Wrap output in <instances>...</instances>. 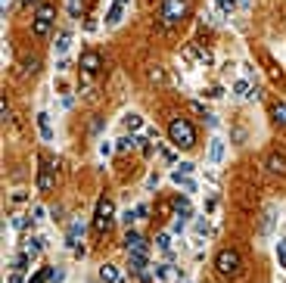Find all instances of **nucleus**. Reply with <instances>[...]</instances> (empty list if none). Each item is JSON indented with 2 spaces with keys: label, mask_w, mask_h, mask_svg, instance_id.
Wrapping results in <instances>:
<instances>
[{
  "label": "nucleus",
  "mask_w": 286,
  "mask_h": 283,
  "mask_svg": "<svg viewBox=\"0 0 286 283\" xmlns=\"http://www.w3.org/2000/svg\"><path fill=\"white\" fill-rule=\"evenodd\" d=\"M168 137H171V143H174L177 149H193L196 146V131H193V125L187 119H171Z\"/></svg>",
  "instance_id": "f257e3e1"
},
{
  "label": "nucleus",
  "mask_w": 286,
  "mask_h": 283,
  "mask_svg": "<svg viewBox=\"0 0 286 283\" xmlns=\"http://www.w3.org/2000/svg\"><path fill=\"white\" fill-rule=\"evenodd\" d=\"M190 13L187 0H162V6H159V19H162V25H177V22H184Z\"/></svg>",
  "instance_id": "f03ea898"
},
{
  "label": "nucleus",
  "mask_w": 286,
  "mask_h": 283,
  "mask_svg": "<svg viewBox=\"0 0 286 283\" xmlns=\"http://www.w3.org/2000/svg\"><path fill=\"white\" fill-rule=\"evenodd\" d=\"M215 268H218L221 277H236L239 271H243V258H239L236 249H221L215 255Z\"/></svg>",
  "instance_id": "7ed1b4c3"
},
{
  "label": "nucleus",
  "mask_w": 286,
  "mask_h": 283,
  "mask_svg": "<svg viewBox=\"0 0 286 283\" xmlns=\"http://www.w3.org/2000/svg\"><path fill=\"white\" fill-rule=\"evenodd\" d=\"M112 218H115V203L109 196H103L97 203V218H94V230L97 233H106L112 227Z\"/></svg>",
  "instance_id": "20e7f679"
},
{
  "label": "nucleus",
  "mask_w": 286,
  "mask_h": 283,
  "mask_svg": "<svg viewBox=\"0 0 286 283\" xmlns=\"http://www.w3.org/2000/svg\"><path fill=\"white\" fill-rule=\"evenodd\" d=\"M78 66H81L87 75H94V72H100V66H103V56H100L97 50H84V53H81V60H78Z\"/></svg>",
  "instance_id": "39448f33"
},
{
  "label": "nucleus",
  "mask_w": 286,
  "mask_h": 283,
  "mask_svg": "<svg viewBox=\"0 0 286 283\" xmlns=\"http://www.w3.org/2000/svg\"><path fill=\"white\" fill-rule=\"evenodd\" d=\"M121 243H124V249H128V252H146V249H150V243H146L143 233H137V230H128Z\"/></svg>",
  "instance_id": "423d86ee"
},
{
  "label": "nucleus",
  "mask_w": 286,
  "mask_h": 283,
  "mask_svg": "<svg viewBox=\"0 0 286 283\" xmlns=\"http://www.w3.org/2000/svg\"><path fill=\"white\" fill-rule=\"evenodd\" d=\"M153 271H156V277L162 280V283H180V280H184L180 268H174V265H156Z\"/></svg>",
  "instance_id": "0eeeda50"
},
{
  "label": "nucleus",
  "mask_w": 286,
  "mask_h": 283,
  "mask_svg": "<svg viewBox=\"0 0 286 283\" xmlns=\"http://www.w3.org/2000/svg\"><path fill=\"white\" fill-rule=\"evenodd\" d=\"M84 233V221L81 218H75L72 224H68V233H65V246L68 249H78V237Z\"/></svg>",
  "instance_id": "6e6552de"
},
{
  "label": "nucleus",
  "mask_w": 286,
  "mask_h": 283,
  "mask_svg": "<svg viewBox=\"0 0 286 283\" xmlns=\"http://www.w3.org/2000/svg\"><path fill=\"white\" fill-rule=\"evenodd\" d=\"M131 0H112V6H109V13H106V25H118L121 22V13L128 9Z\"/></svg>",
  "instance_id": "1a4fd4ad"
},
{
  "label": "nucleus",
  "mask_w": 286,
  "mask_h": 283,
  "mask_svg": "<svg viewBox=\"0 0 286 283\" xmlns=\"http://www.w3.org/2000/svg\"><path fill=\"white\" fill-rule=\"evenodd\" d=\"M53 184H56L53 168H50V165H44L41 174H38V190H41V193H50V190H53Z\"/></svg>",
  "instance_id": "9d476101"
},
{
  "label": "nucleus",
  "mask_w": 286,
  "mask_h": 283,
  "mask_svg": "<svg viewBox=\"0 0 286 283\" xmlns=\"http://www.w3.org/2000/svg\"><path fill=\"white\" fill-rule=\"evenodd\" d=\"M128 265L134 274H140V271L150 268V262H146V252H128Z\"/></svg>",
  "instance_id": "9b49d317"
},
{
  "label": "nucleus",
  "mask_w": 286,
  "mask_h": 283,
  "mask_svg": "<svg viewBox=\"0 0 286 283\" xmlns=\"http://www.w3.org/2000/svg\"><path fill=\"white\" fill-rule=\"evenodd\" d=\"M221 156H224V140H221V137H212V140H209V162L218 165Z\"/></svg>",
  "instance_id": "f8f14e48"
},
{
  "label": "nucleus",
  "mask_w": 286,
  "mask_h": 283,
  "mask_svg": "<svg viewBox=\"0 0 286 283\" xmlns=\"http://www.w3.org/2000/svg\"><path fill=\"white\" fill-rule=\"evenodd\" d=\"M268 171L283 174V171H286V156H280V152H271V156H268Z\"/></svg>",
  "instance_id": "ddd939ff"
},
{
  "label": "nucleus",
  "mask_w": 286,
  "mask_h": 283,
  "mask_svg": "<svg viewBox=\"0 0 286 283\" xmlns=\"http://www.w3.org/2000/svg\"><path fill=\"white\" fill-rule=\"evenodd\" d=\"M100 280H106V283H118L121 274H118V268H115V265H100Z\"/></svg>",
  "instance_id": "4468645a"
},
{
  "label": "nucleus",
  "mask_w": 286,
  "mask_h": 283,
  "mask_svg": "<svg viewBox=\"0 0 286 283\" xmlns=\"http://www.w3.org/2000/svg\"><path fill=\"white\" fill-rule=\"evenodd\" d=\"M140 143H143L140 137H134V134H124V137L118 140V143H115V149H118V152H128V149H134V146H140Z\"/></svg>",
  "instance_id": "2eb2a0df"
},
{
  "label": "nucleus",
  "mask_w": 286,
  "mask_h": 283,
  "mask_svg": "<svg viewBox=\"0 0 286 283\" xmlns=\"http://www.w3.org/2000/svg\"><path fill=\"white\" fill-rule=\"evenodd\" d=\"M50 25H53V22H47V19H38V16H34V25H31L34 38H47V34H50Z\"/></svg>",
  "instance_id": "dca6fc26"
},
{
  "label": "nucleus",
  "mask_w": 286,
  "mask_h": 283,
  "mask_svg": "<svg viewBox=\"0 0 286 283\" xmlns=\"http://www.w3.org/2000/svg\"><path fill=\"white\" fill-rule=\"evenodd\" d=\"M38 128H41V137H44V140H53V128H50V115H47V112L38 115Z\"/></svg>",
  "instance_id": "f3484780"
},
{
  "label": "nucleus",
  "mask_w": 286,
  "mask_h": 283,
  "mask_svg": "<svg viewBox=\"0 0 286 283\" xmlns=\"http://www.w3.org/2000/svg\"><path fill=\"white\" fill-rule=\"evenodd\" d=\"M44 246H47V240H44V237H31V240H25V252L34 258V255L44 249Z\"/></svg>",
  "instance_id": "a211bd4d"
},
{
  "label": "nucleus",
  "mask_w": 286,
  "mask_h": 283,
  "mask_svg": "<svg viewBox=\"0 0 286 283\" xmlns=\"http://www.w3.org/2000/svg\"><path fill=\"white\" fill-rule=\"evenodd\" d=\"M124 128H128L131 134H134V131H140V128H143V119H140L137 112H128V115H124Z\"/></svg>",
  "instance_id": "6ab92c4d"
},
{
  "label": "nucleus",
  "mask_w": 286,
  "mask_h": 283,
  "mask_svg": "<svg viewBox=\"0 0 286 283\" xmlns=\"http://www.w3.org/2000/svg\"><path fill=\"white\" fill-rule=\"evenodd\" d=\"M171 181H174L177 187H184L187 193H193V190H196V184H193V181L187 178V174H180V171H174V174H171Z\"/></svg>",
  "instance_id": "aec40b11"
},
{
  "label": "nucleus",
  "mask_w": 286,
  "mask_h": 283,
  "mask_svg": "<svg viewBox=\"0 0 286 283\" xmlns=\"http://www.w3.org/2000/svg\"><path fill=\"white\" fill-rule=\"evenodd\" d=\"M174 209H177L180 218H190V199H187V196H177V199H174Z\"/></svg>",
  "instance_id": "412c9836"
},
{
  "label": "nucleus",
  "mask_w": 286,
  "mask_h": 283,
  "mask_svg": "<svg viewBox=\"0 0 286 283\" xmlns=\"http://www.w3.org/2000/svg\"><path fill=\"white\" fill-rule=\"evenodd\" d=\"M53 16H56V6H50V3H38V19L53 22Z\"/></svg>",
  "instance_id": "4be33fe9"
},
{
  "label": "nucleus",
  "mask_w": 286,
  "mask_h": 283,
  "mask_svg": "<svg viewBox=\"0 0 286 283\" xmlns=\"http://www.w3.org/2000/svg\"><path fill=\"white\" fill-rule=\"evenodd\" d=\"M68 44H72V34H68V31H59V38H56V53H65Z\"/></svg>",
  "instance_id": "5701e85b"
},
{
  "label": "nucleus",
  "mask_w": 286,
  "mask_h": 283,
  "mask_svg": "<svg viewBox=\"0 0 286 283\" xmlns=\"http://www.w3.org/2000/svg\"><path fill=\"white\" fill-rule=\"evenodd\" d=\"M28 262H31V255H28V252H19V255L13 258V268H16V271H25Z\"/></svg>",
  "instance_id": "b1692460"
},
{
  "label": "nucleus",
  "mask_w": 286,
  "mask_h": 283,
  "mask_svg": "<svg viewBox=\"0 0 286 283\" xmlns=\"http://www.w3.org/2000/svg\"><path fill=\"white\" fill-rule=\"evenodd\" d=\"M274 122H277V125H286V103H277V106H274Z\"/></svg>",
  "instance_id": "393cba45"
},
{
  "label": "nucleus",
  "mask_w": 286,
  "mask_h": 283,
  "mask_svg": "<svg viewBox=\"0 0 286 283\" xmlns=\"http://www.w3.org/2000/svg\"><path fill=\"white\" fill-rule=\"evenodd\" d=\"M193 230H196V237H205V233H209V218H196Z\"/></svg>",
  "instance_id": "a878e982"
},
{
  "label": "nucleus",
  "mask_w": 286,
  "mask_h": 283,
  "mask_svg": "<svg viewBox=\"0 0 286 283\" xmlns=\"http://www.w3.org/2000/svg\"><path fill=\"white\" fill-rule=\"evenodd\" d=\"M22 66H25V72H38V56H25V60H22Z\"/></svg>",
  "instance_id": "bb28decb"
},
{
  "label": "nucleus",
  "mask_w": 286,
  "mask_h": 283,
  "mask_svg": "<svg viewBox=\"0 0 286 283\" xmlns=\"http://www.w3.org/2000/svg\"><path fill=\"white\" fill-rule=\"evenodd\" d=\"M233 93H236V97H249V81H236Z\"/></svg>",
  "instance_id": "cd10ccee"
},
{
  "label": "nucleus",
  "mask_w": 286,
  "mask_h": 283,
  "mask_svg": "<svg viewBox=\"0 0 286 283\" xmlns=\"http://www.w3.org/2000/svg\"><path fill=\"white\" fill-rule=\"evenodd\" d=\"M187 106H190V112H196V115H202V119H209V112H205V106H202V103H196V100H190Z\"/></svg>",
  "instance_id": "c85d7f7f"
},
{
  "label": "nucleus",
  "mask_w": 286,
  "mask_h": 283,
  "mask_svg": "<svg viewBox=\"0 0 286 283\" xmlns=\"http://www.w3.org/2000/svg\"><path fill=\"white\" fill-rule=\"evenodd\" d=\"M156 246H159V249H171V237H168V233H159V237H156Z\"/></svg>",
  "instance_id": "c756f323"
},
{
  "label": "nucleus",
  "mask_w": 286,
  "mask_h": 283,
  "mask_svg": "<svg viewBox=\"0 0 286 283\" xmlns=\"http://www.w3.org/2000/svg\"><path fill=\"white\" fill-rule=\"evenodd\" d=\"M184 227H187V218H174V224H171V230H174V233H184Z\"/></svg>",
  "instance_id": "7c9ffc66"
},
{
  "label": "nucleus",
  "mask_w": 286,
  "mask_h": 283,
  "mask_svg": "<svg viewBox=\"0 0 286 283\" xmlns=\"http://www.w3.org/2000/svg\"><path fill=\"white\" fill-rule=\"evenodd\" d=\"M68 13H72L75 19L81 16V0H68Z\"/></svg>",
  "instance_id": "2f4dec72"
},
{
  "label": "nucleus",
  "mask_w": 286,
  "mask_h": 283,
  "mask_svg": "<svg viewBox=\"0 0 286 283\" xmlns=\"http://www.w3.org/2000/svg\"><path fill=\"white\" fill-rule=\"evenodd\" d=\"M150 78L156 81V84H165V72H162V69H159V66H156L153 72H150Z\"/></svg>",
  "instance_id": "473e14b6"
},
{
  "label": "nucleus",
  "mask_w": 286,
  "mask_h": 283,
  "mask_svg": "<svg viewBox=\"0 0 286 283\" xmlns=\"http://www.w3.org/2000/svg\"><path fill=\"white\" fill-rule=\"evenodd\" d=\"M277 258H280V265L286 268V240H280V243H277Z\"/></svg>",
  "instance_id": "72a5a7b5"
},
{
  "label": "nucleus",
  "mask_w": 286,
  "mask_h": 283,
  "mask_svg": "<svg viewBox=\"0 0 286 283\" xmlns=\"http://www.w3.org/2000/svg\"><path fill=\"white\" fill-rule=\"evenodd\" d=\"M13 227H16V230H25V227H28V218H25V215H16V218H13Z\"/></svg>",
  "instance_id": "f704fd0d"
},
{
  "label": "nucleus",
  "mask_w": 286,
  "mask_h": 283,
  "mask_svg": "<svg viewBox=\"0 0 286 283\" xmlns=\"http://www.w3.org/2000/svg\"><path fill=\"white\" fill-rule=\"evenodd\" d=\"M218 6H221V13H233L236 0H218Z\"/></svg>",
  "instance_id": "c9c22d12"
},
{
  "label": "nucleus",
  "mask_w": 286,
  "mask_h": 283,
  "mask_svg": "<svg viewBox=\"0 0 286 283\" xmlns=\"http://www.w3.org/2000/svg\"><path fill=\"white\" fill-rule=\"evenodd\" d=\"M177 171H180V174H190V171H193V162H180Z\"/></svg>",
  "instance_id": "e433bc0d"
},
{
  "label": "nucleus",
  "mask_w": 286,
  "mask_h": 283,
  "mask_svg": "<svg viewBox=\"0 0 286 283\" xmlns=\"http://www.w3.org/2000/svg\"><path fill=\"white\" fill-rule=\"evenodd\" d=\"M31 215H34L31 224H34V221H41V218H44V209H41V206H34V209H31Z\"/></svg>",
  "instance_id": "4c0bfd02"
},
{
  "label": "nucleus",
  "mask_w": 286,
  "mask_h": 283,
  "mask_svg": "<svg viewBox=\"0 0 286 283\" xmlns=\"http://www.w3.org/2000/svg\"><path fill=\"white\" fill-rule=\"evenodd\" d=\"M146 187H150V190H156V187H159V174H156V171L150 174V181H146Z\"/></svg>",
  "instance_id": "58836bf2"
},
{
  "label": "nucleus",
  "mask_w": 286,
  "mask_h": 283,
  "mask_svg": "<svg viewBox=\"0 0 286 283\" xmlns=\"http://www.w3.org/2000/svg\"><path fill=\"white\" fill-rule=\"evenodd\" d=\"M134 212H137V218H146V215H150V206H137Z\"/></svg>",
  "instance_id": "ea45409f"
},
{
  "label": "nucleus",
  "mask_w": 286,
  "mask_h": 283,
  "mask_svg": "<svg viewBox=\"0 0 286 283\" xmlns=\"http://www.w3.org/2000/svg\"><path fill=\"white\" fill-rule=\"evenodd\" d=\"M221 93H224L221 87H209V90H205V97H212V100H215V97H221Z\"/></svg>",
  "instance_id": "a19ab883"
},
{
  "label": "nucleus",
  "mask_w": 286,
  "mask_h": 283,
  "mask_svg": "<svg viewBox=\"0 0 286 283\" xmlns=\"http://www.w3.org/2000/svg\"><path fill=\"white\" fill-rule=\"evenodd\" d=\"M134 218H137V212H131V209H128V212H124V215H121V221H124V224H131Z\"/></svg>",
  "instance_id": "79ce46f5"
},
{
  "label": "nucleus",
  "mask_w": 286,
  "mask_h": 283,
  "mask_svg": "<svg viewBox=\"0 0 286 283\" xmlns=\"http://www.w3.org/2000/svg\"><path fill=\"white\" fill-rule=\"evenodd\" d=\"M162 159H165V162H174V152H171L168 146H162Z\"/></svg>",
  "instance_id": "37998d69"
},
{
  "label": "nucleus",
  "mask_w": 286,
  "mask_h": 283,
  "mask_svg": "<svg viewBox=\"0 0 286 283\" xmlns=\"http://www.w3.org/2000/svg\"><path fill=\"white\" fill-rule=\"evenodd\" d=\"M112 149H115L112 143H103V146H100V152H103V156H112Z\"/></svg>",
  "instance_id": "c03bdc74"
},
{
  "label": "nucleus",
  "mask_w": 286,
  "mask_h": 283,
  "mask_svg": "<svg viewBox=\"0 0 286 283\" xmlns=\"http://www.w3.org/2000/svg\"><path fill=\"white\" fill-rule=\"evenodd\" d=\"M9 283H22V271H13V277H9Z\"/></svg>",
  "instance_id": "a18cd8bd"
},
{
  "label": "nucleus",
  "mask_w": 286,
  "mask_h": 283,
  "mask_svg": "<svg viewBox=\"0 0 286 283\" xmlns=\"http://www.w3.org/2000/svg\"><path fill=\"white\" fill-rule=\"evenodd\" d=\"M31 3H41V0H19V6H31Z\"/></svg>",
  "instance_id": "49530a36"
},
{
  "label": "nucleus",
  "mask_w": 286,
  "mask_h": 283,
  "mask_svg": "<svg viewBox=\"0 0 286 283\" xmlns=\"http://www.w3.org/2000/svg\"><path fill=\"white\" fill-rule=\"evenodd\" d=\"M239 6H246V9H249V6H252V0H239Z\"/></svg>",
  "instance_id": "de8ad7c7"
},
{
  "label": "nucleus",
  "mask_w": 286,
  "mask_h": 283,
  "mask_svg": "<svg viewBox=\"0 0 286 283\" xmlns=\"http://www.w3.org/2000/svg\"><path fill=\"white\" fill-rule=\"evenodd\" d=\"M184 283H190V280H184Z\"/></svg>",
  "instance_id": "09e8293b"
}]
</instances>
